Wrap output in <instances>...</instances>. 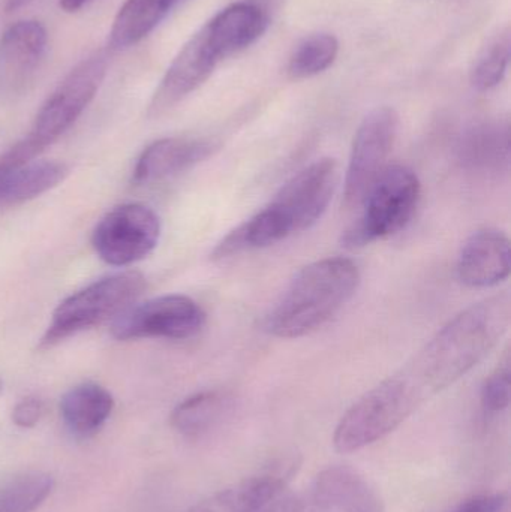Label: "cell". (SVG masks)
I'll return each instance as SVG.
<instances>
[{"label": "cell", "instance_id": "cell-30", "mask_svg": "<svg viewBox=\"0 0 511 512\" xmlns=\"http://www.w3.org/2000/svg\"><path fill=\"white\" fill-rule=\"evenodd\" d=\"M89 2L90 0H60V8L65 12H77Z\"/></svg>", "mask_w": 511, "mask_h": 512}, {"label": "cell", "instance_id": "cell-20", "mask_svg": "<svg viewBox=\"0 0 511 512\" xmlns=\"http://www.w3.org/2000/svg\"><path fill=\"white\" fill-rule=\"evenodd\" d=\"M183 2L185 0H126L114 17L108 47L113 51L134 47Z\"/></svg>", "mask_w": 511, "mask_h": 512}, {"label": "cell", "instance_id": "cell-29", "mask_svg": "<svg viewBox=\"0 0 511 512\" xmlns=\"http://www.w3.org/2000/svg\"><path fill=\"white\" fill-rule=\"evenodd\" d=\"M302 502L293 495H279L258 512H302Z\"/></svg>", "mask_w": 511, "mask_h": 512}, {"label": "cell", "instance_id": "cell-15", "mask_svg": "<svg viewBox=\"0 0 511 512\" xmlns=\"http://www.w3.org/2000/svg\"><path fill=\"white\" fill-rule=\"evenodd\" d=\"M267 26L269 14L251 0L227 6L204 24L222 59L251 47L264 35Z\"/></svg>", "mask_w": 511, "mask_h": 512}, {"label": "cell", "instance_id": "cell-11", "mask_svg": "<svg viewBox=\"0 0 511 512\" xmlns=\"http://www.w3.org/2000/svg\"><path fill=\"white\" fill-rule=\"evenodd\" d=\"M222 59L206 27H201L174 57L150 99L147 116L159 117L200 89Z\"/></svg>", "mask_w": 511, "mask_h": 512}, {"label": "cell", "instance_id": "cell-1", "mask_svg": "<svg viewBox=\"0 0 511 512\" xmlns=\"http://www.w3.org/2000/svg\"><path fill=\"white\" fill-rule=\"evenodd\" d=\"M510 324L509 294L471 304L450 319L405 369L429 397L434 396L485 360L509 331Z\"/></svg>", "mask_w": 511, "mask_h": 512}, {"label": "cell", "instance_id": "cell-4", "mask_svg": "<svg viewBox=\"0 0 511 512\" xmlns=\"http://www.w3.org/2000/svg\"><path fill=\"white\" fill-rule=\"evenodd\" d=\"M428 393L407 369L390 376L363 394L339 420L333 445L342 454L354 453L398 429Z\"/></svg>", "mask_w": 511, "mask_h": 512}, {"label": "cell", "instance_id": "cell-16", "mask_svg": "<svg viewBox=\"0 0 511 512\" xmlns=\"http://www.w3.org/2000/svg\"><path fill=\"white\" fill-rule=\"evenodd\" d=\"M48 33L36 20L18 21L0 38V74L9 83H24L47 50Z\"/></svg>", "mask_w": 511, "mask_h": 512}, {"label": "cell", "instance_id": "cell-9", "mask_svg": "<svg viewBox=\"0 0 511 512\" xmlns=\"http://www.w3.org/2000/svg\"><path fill=\"white\" fill-rule=\"evenodd\" d=\"M161 237V219L140 203L114 207L96 225L92 246L113 267H128L155 251Z\"/></svg>", "mask_w": 511, "mask_h": 512}, {"label": "cell", "instance_id": "cell-32", "mask_svg": "<svg viewBox=\"0 0 511 512\" xmlns=\"http://www.w3.org/2000/svg\"><path fill=\"white\" fill-rule=\"evenodd\" d=\"M2 391H3V382L0 381V394H2Z\"/></svg>", "mask_w": 511, "mask_h": 512}, {"label": "cell", "instance_id": "cell-3", "mask_svg": "<svg viewBox=\"0 0 511 512\" xmlns=\"http://www.w3.org/2000/svg\"><path fill=\"white\" fill-rule=\"evenodd\" d=\"M104 51L81 60L39 108L24 140L0 158V164L17 167L33 161L39 153L65 135L95 99L107 75Z\"/></svg>", "mask_w": 511, "mask_h": 512}, {"label": "cell", "instance_id": "cell-21", "mask_svg": "<svg viewBox=\"0 0 511 512\" xmlns=\"http://www.w3.org/2000/svg\"><path fill=\"white\" fill-rule=\"evenodd\" d=\"M230 405V397L222 391L192 394L171 412V427L185 438H201L221 423Z\"/></svg>", "mask_w": 511, "mask_h": 512}, {"label": "cell", "instance_id": "cell-24", "mask_svg": "<svg viewBox=\"0 0 511 512\" xmlns=\"http://www.w3.org/2000/svg\"><path fill=\"white\" fill-rule=\"evenodd\" d=\"M510 30H501L483 47L474 60L470 81L479 92H489L503 83L510 63Z\"/></svg>", "mask_w": 511, "mask_h": 512}, {"label": "cell", "instance_id": "cell-10", "mask_svg": "<svg viewBox=\"0 0 511 512\" xmlns=\"http://www.w3.org/2000/svg\"><path fill=\"white\" fill-rule=\"evenodd\" d=\"M398 126V113L390 107L375 108L360 123L354 135L345 177V206L362 204L375 180L386 170Z\"/></svg>", "mask_w": 511, "mask_h": 512}, {"label": "cell", "instance_id": "cell-14", "mask_svg": "<svg viewBox=\"0 0 511 512\" xmlns=\"http://www.w3.org/2000/svg\"><path fill=\"white\" fill-rule=\"evenodd\" d=\"M458 277L470 288H492L510 276V240L503 231H476L462 246Z\"/></svg>", "mask_w": 511, "mask_h": 512}, {"label": "cell", "instance_id": "cell-18", "mask_svg": "<svg viewBox=\"0 0 511 512\" xmlns=\"http://www.w3.org/2000/svg\"><path fill=\"white\" fill-rule=\"evenodd\" d=\"M68 173V167L56 161L33 159L17 167L0 164V209L41 197L59 186Z\"/></svg>", "mask_w": 511, "mask_h": 512}, {"label": "cell", "instance_id": "cell-6", "mask_svg": "<svg viewBox=\"0 0 511 512\" xmlns=\"http://www.w3.org/2000/svg\"><path fill=\"white\" fill-rule=\"evenodd\" d=\"M336 186L338 165L335 159H318L291 177L269 206L258 212L273 245L314 227L326 213Z\"/></svg>", "mask_w": 511, "mask_h": 512}, {"label": "cell", "instance_id": "cell-12", "mask_svg": "<svg viewBox=\"0 0 511 512\" xmlns=\"http://www.w3.org/2000/svg\"><path fill=\"white\" fill-rule=\"evenodd\" d=\"M311 512H386L377 490L350 466H330L312 484Z\"/></svg>", "mask_w": 511, "mask_h": 512}, {"label": "cell", "instance_id": "cell-31", "mask_svg": "<svg viewBox=\"0 0 511 512\" xmlns=\"http://www.w3.org/2000/svg\"><path fill=\"white\" fill-rule=\"evenodd\" d=\"M32 2V0H5L3 2V11L6 12V14H12V12H17L18 9L23 8V6H26L27 3Z\"/></svg>", "mask_w": 511, "mask_h": 512}, {"label": "cell", "instance_id": "cell-8", "mask_svg": "<svg viewBox=\"0 0 511 512\" xmlns=\"http://www.w3.org/2000/svg\"><path fill=\"white\" fill-rule=\"evenodd\" d=\"M206 324L200 304L186 295L171 294L134 303L111 322V336L120 342L140 339L185 340Z\"/></svg>", "mask_w": 511, "mask_h": 512}, {"label": "cell", "instance_id": "cell-5", "mask_svg": "<svg viewBox=\"0 0 511 512\" xmlns=\"http://www.w3.org/2000/svg\"><path fill=\"white\" fill-rule=\"evenodd\" d=\"M144 289L146 277L135 270L120 271L89 283L56 307L39 340V349L53 348L68 337L116 318L137 303Z\"/></svg>", "mask_w": 511, "mask_h": 512}, {"label": "cell", "instance_id": "cell-7", "mask_svg": "<svg viewBox=\"0 0 511 512\" xmlns=\"http://www.w3.org/2000/svg\"><path fill=\"white\" fill-rule=\"evenodd\" d=\"M420 191L422 186L413 170L402 165L387 167L362 201V216L342 234V246L365 248L404 230L419 206Z\"/></svg>", "mask_w": 511, "mask_h": 512}, {"label": "cell", "instance_id": "cell-27", "mask_svg": "<svg viewBox=\"0 0 511 512\" xmlns=\"http://www.w3.org/2000/svg\"><path fill=\"white\" fill-rule=\"evenodd\" d=\"M45 414L44 400L36 396L24 397L12 409V423L20 429H33Z\"/></svg>", "mask_w": 511, "mask_h": 512}, {"label": "cell", "instance_id": "cell-22", "mask_svg": "<svg viewBox=\"0 0 511 512\" xmlns=\"http://www.w3.org/2000/svg\"><path fill=\"white\" fill-rule=\"evenodd\" d=\"M339 41L332 33L320 32L306 36L297 44L288 60V75L305 80L323 74L335 63Z\"/></svg>", "mask_w": 511, "mask_h": 512}, {"label": "cell", "instance_id": "cell-17", "mask_svg": "<svg viewBox=\"0 0 511 512\" xmlns=\"http://www.w3.org/2000/svg\"><path fill=\"white\" fill-rule=\"evenodd\" d=\"M113 409V394L95 382L75 385L60 400L63 424L78 439L95 436L107 423Z\"/></svg>", "mask_w": 511, "mask_h": 512}, {"label": "cell", "instance_id": "cell-23", "mask_svg": "<svg viewBox=\"0 0 511 512\" xmlns=\"http://www.w3.org/2000/svg\"><path fill=\"white\" fill-rule=\"evenodd\" d=\"M54 489L50 474L24 472L0 486V512H35Z\"/></svg>", "mask_w": 511, "mask_h": 512}, {"label": "cell", "instance_id": "cell-19", "mask_svg": "<svg viewBox=\"0 0 511 512\" xmlns=\"http://www.w3.org/2000/svg\"><path fill=\"white\" fill-rule=\"evenodd\" d=\"M288 474L275 471L221 490L185 512H258L284 492Z\"/></svg>", "mask_w": 511, "mask_h": 512}, {"label": "cell", "instance_id": "cell-2", "mask_svg": "<svg viewBox=\"0 0 511 512\" xmlns=\"http://www.w3.org/2000/svg\"><path fill=\"white\" fill-rule=\"evenodd\" d=\"M360 285L356 262L342 256L303 267L266 318V331L279 339H297L329 322Z\"/></svg>", "mask_w": 511, "mask_h": 512}, {"label": "cell", "instance_id": "cell-28", "mask_svg": "<svg viewBox=\"0 0 511 512\" xmlns=\"http://www.w3.org/2000/svg\"><path fill=\"white\" fill-rule=\"evenodd\" d=\"M507 504V496L503 493L480 495L468 499L455 512H501Z\"/></svg>", "mask_w": 511, "mask_h": 512}, {"label": "cell", "instance_id": "cell-25", "mask_svg": "<svg viewBox=\"0 0 511 512\" xmlns=\"http://www.w3.org/2000/svg\"><path fill=\"white\" fill-rule=\"evenodd\" d=\"M482 409L486 415L500 414L510 405V370L501 367L495 370L482 387L480 394Z\"/></svg>", "mask_w": 511, "mask_h": 512}, {"label": "cell", "instance_id": "cell-13", "mask_svg": "<svg viewBox=\"0 0 511 512\" xmlns=\"http://www.w3.org/2000/svg\"><path fill=\"white\" fill-rule=\"evenodd\" d=\"M216 144L206 138L170 137L153 141L138 156L132 182L150 185L191 170L213 155Z\"/></svg>", "mask_w": 511, "mask_h": 512}, {"label": "cell", "instance_id": "cell-26", "mask_svg": "<svg viewBox=\"0 0 511 512\" xmlns=\"http://www.w3.org/2000/svg\"><path fill=\"white\" fill-rule=\"evenodd\" d=\"M507 144V134H501L498 129H482L471 135L468 143L470 159L486 164L488 161H495L498 155L501 156V147Z\"/></svg>", "mask_w": 511, "mask_h": 512}]
</instances>
